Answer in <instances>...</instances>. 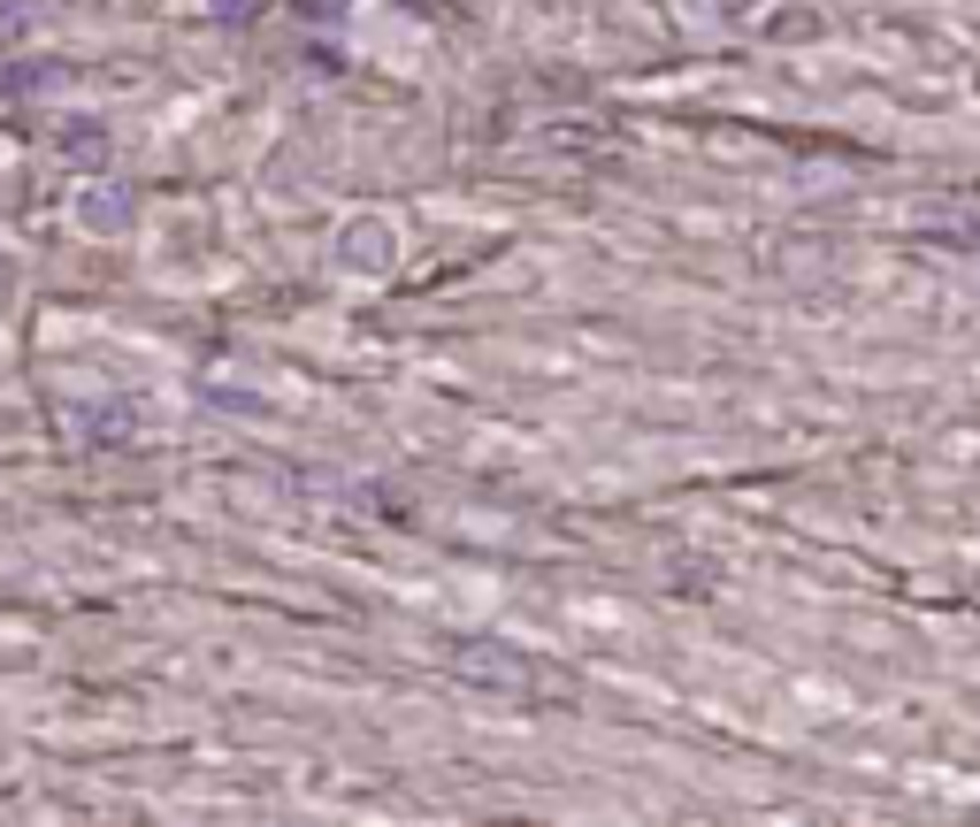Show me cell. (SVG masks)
Wrapping results in <instances>:
<instances>
[{
	"instance_id": "obj_1",
	"label": "cell",
	"mask_w": 980,
	"mask_h": 827,
	"mask_svg": "<svg viewBox=\"0 0 980 827\" xmlns=\"http://www.w3.org/2000/svg\"><path fill=\"white\" fill-rule=\"evenodd\" d=\"M85 222H123V199H116V192H100V199H85Z\"/></svg>"
}]
</instances>
